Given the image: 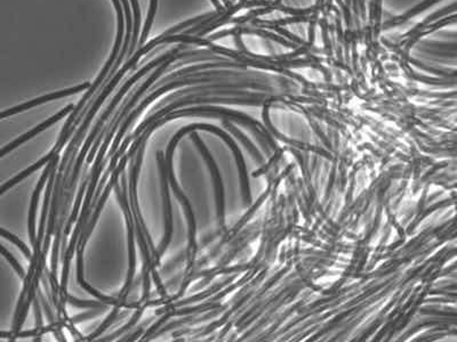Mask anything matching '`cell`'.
Listing matches in <instances>:
<instances>
[{
    "label": "cell",
    "instance_id": "obj_3",
    "mask_svg": "<svg viewBox=\"0 0 457 342\" xmlns=\"http://www.w3.org/2000/svg\"><path fill=\"white\" fill-rule=\"evenodd\" d=\"M159 164H160L161 170V185H163V196H164V207H165V214L167 216L166 217V221H167V233H166V237H165L163 243H161L160 249H159L158 257H160L164 253L166 248H167L169 241H171L172 237V209H171V202H169V196H168V189H167V177H168V166L167 162H166V159L163 157V153L159 152Z\"/></svg>",
    "mask_w": 457,
    "mask_h": 342
},
{
    "label": "cell",
    "instance_id": "obj_1",
    "mask_svg": "<svg viewBox=\"0 0 457 342\" xmlns=\"http://www.w3.org/2000/svg\"><path fill=\"white\" fill-rule=\"evenodd\" d=\"M196 128L198 129V125H191L189 126V127H185V128L178 131L176 136L172 139L171 144H169V147H168L167 150V157H166V162H167L168 166V180H169V182H171L172 187L174 189L175 194H176L177 198H178L181 203L183 205L184 209H185L188 223H189V248H188V259H189V266H188V271H190L191 267L194 266V256H196L197 246L196 237H194V235H196V221H194V212H192V209H191L190 203L188 202L187 198L183 196V193L181 192L180 187L177 186L176 180H175L174 176H173V170H172V154H173V150L175 148V145L177 144V142L180 141L181 137H182L184 134H187L189 131L194 130Z\"/></svg>",
    "mask_w": 457,
    "mask_h": 342
},
{
    "label": "cell",
    "instance_id": "obj_2",
    "mask_svg": "<svg viewBox=\"0 0 457 342\" xmlns=\"http://www.w3.org/2000/svg\"><path fill=\"white\" fill-rule=\"evenodd\" d=\"M88 88H90V83H85L84 85H81V86L70 88V89L62 90V92H58V93L49 94V95H45V96L39 97V99L30 101L29 103H24L22 105L15 106L13 109L3 111V112L1 113V115H0V118L5 119L6 117H8V115H13L17 114V113L19 112H23V111H26V110H29L31 109V108H35V106L44 104V103L49 102V101H53V99L69 96V95L79 93V92H83V90L88 89Z\"/></svg>",
    "mask_w": 457,
    "mask_h": 342
},
{
    "label": "cell",
    "instance_id": "obj_9",
    "mask_svg": "<svg viewBox=\"0 0 457 342\" xmlns=\"http://www.w3.org/2000/svg\"><path fill=\"white\" fill-rule=\"evenodd\" d=\"M0 233H1V237H5V239L10 241V242H13L15 246H19V249L22 250L23 253L26 255L28 259L33 260V257L31 256V253H30L29 249L26 248V244L23 243L22 241L19 240L17 237H14L13 234L7 233L5 230H0Z\"/></svg>",
    "mask_w": 457,
    "mask_h": 342
},
{
    "label": "cell",
    "instance_id": "obj_7",
    "mask_svg": "<svg viewBox=\"0 0 457 342\" xmlns=\"http://www.w3.org/2000/svg\"><path fill=\"white\" fill-rule=\"evenodd\" d=\"M131 1H132L133 10H134V26H133L132 40L129 45L128 56H131L135 49L138 37H139L140 24H141V10H140L139 3H138V0H131Z\"/></svg>",
    "mask_w": 457,
    "mask_h": 342
},
{
    "label": "cell",
    "instance_id": "obj_6",
    "mask_svg": "<svg viewBox=\"0 0 457 342\" xmlns=\"http://www.w3.org/2000/svg\"><path fill=\"white\" fill-rule=\"evenodd\" d=\"M74 108L76 106H74V104H70V105L67 106L65 109L62 110L61 112L56 113V114L54 115V117H52V118L49 119V120H46L45 122H42V123H40V125L37 126L35 128H33V130H30L29 132H26V134L23 135V136H21V137L17 138V141H14L13 143H10V145H7L6 147H3V151H1V157H3L5 154L7 153V152H10V151L14 150L15 147L19 146V145L22 144V143H24V142L28 141V139H30V138L33 137V136H35V135L39 134V132H42V130H45V129L49 128V127H51V126L53 125V123H55V122H58V120H61L63 117H65L67 113L71 112V110H74Z\"/></svg>",
    "mask_w": 457,
    "mask_h": 342
},
{
    "label": "cell",
    "instance_id": "obj_10",
    "mask_svg": "<svg viewBox=\"0 0 457 342\" xmlns=\"http://www.w3.org/2000/svg\"><path fill=\"white\" fill-rule=\"evenodd\" d=\"M1 253H3V256L6 257V259L12 264L14 269L19 273V275L21 276V277L26 278V274H24V271H23L21 265H19V262H17V259H15L10 253H7L6 249H5L3 246H1Z\"/></svg>",
    "mask_w": 457,
    "mask_h": 342
},
{
    "label": "cell",
    "instance_id": "obj_5",
    "mask_svg": "<svg viewBox=\"0 0 457 342\" xmlns=\"http://www.w3.org/2000/svg\"><path fill=\"white\" fill-rule=\"evenodd\" d=\"M191 138L196 142L197 146L199 147V150L201 151V153L203 154V157L206 159L208 166H210V171H212L213 177H214V182H215V189H216V198H217V209H219V223L221 225H223V217H224V203H223V189H222V182H221V178H219V171H217V168H216L215 163L213 161L212 157H210L208 151H207L206 147L203 146V142L200 141L198 138V135L192 134L191 135Z\"/></svg>",
    "mask_w": 457,
    "mask_h": 342
},
{
    "label": "cell",
    "instance_id": "obj_8",
    "mask_svg": "<svg viewBox=\"0 0 457 342\" xmlns=\"http://www.w3.org/2000/svg\"><path fill=\"white\" fill-rule=\"evenodd\" d=\"M157 7H158V0H151V1H150V10H149L148 17H147V22H145L144 30H143L141 39H140V46L144 45L145 40L148 38L149 33H150V29H151L152 23H153V19H155L156 17Z\"/></svg>",
    "mask_w": 457,
    "mask_h": 342
},
{
    "label": "cell",
    "instance_id": "obj_4",
    "mask_svg": "<svg viewBox=\"0 0 457 342\" xmlns=\"http://www.w3.org/2000/svg\"><path fill=\"white\" fill-rule=\"evenodd\" d=\"M113 3L116 6L117 14H118V35H117L116 45L113 49V54L110 56L109 61L106 63L103 70L101 72L100 76L97 77L95 80V85L101 86L103 81L106 80V76L109 74L110 69L113 67V63L117 61L118 54H119V49H122V44H123L124 30H125V19H124V10L122 8V3L119 0H113Z\"/></svg>",
    "mask_w": 457,
    "mask_h": 342
}]
</instances>
